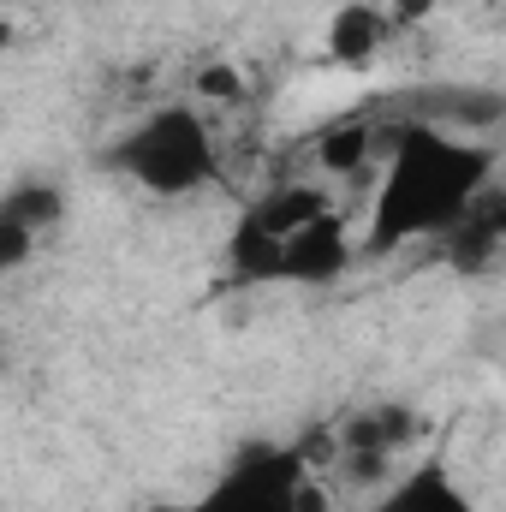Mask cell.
I'll return each mask as SVG.
<instances>
[{"label": "cell", "mask_w": 506, "mask_h": 512, "mask_svg": "<svg viewBox=\"0 0 506 512\" xmlns=\"http://www.w3.org/2000/svg\"><path fill=\"white\" fill-rule=\"evenodd\" d=\"M489 185H495V149L411 120L387 137V167L370 203L364 245L381 256L411 239H441Z\"/></svg>", "instance_id": "1"}, {"label": "cell", "mask_w": 506, "mask_h": 512, "mask_svg": "<svg viewBox=\"0 0 506 512\" xmlns=\"http://www.w3.org/2000/svg\"><path fill=\"white\" fill-rule=\"evenodd\" d=\"M108 167L149 197H197L221 179V149L197 108H155L108 149Z\"/></svg>", "instance_id": "2"}, {"label": "cell", "mask_w": 506, "mask_h": 512, "mask_svg": "<svg viewBox=\"0 0 506 512\" xmlns=\"http://www.w3.org/2000/svg\"><path fill=\"white\" fill-rule=\"evenodd\" d=\"M161 512H328L298 447H245L203 495Z\"/></svg>", "instance_id": "3"}, {"label": "cell", "mask_w": 506, "mask_h": 512, "mask_svg": "<svg viewBox=\"0 0 506 512\" xmlns=\"http://www.w3.org/2000/svg\"><path fill=\"white\" fill-rule=\"evenodd\" d=\"M334 203L316 191V185H274L262 191L251 209L233 221V239H227V268L239 286H268L274 268H280V245L310 227L316 215H328Z\"/></svg>", "instance_id": "4"}, {"label": "cell", "mask_w": 506, "mask_h": 512, "mask_svg": "<svg viewBox=\"0 0 506 512\" xmlns=\"http://www.w3.org/2000/svg\"><path fill=\"white\" fill-rule=\"evenodd\" d=\"M352 268V233H346V215L328 209L316 215L310 227H298L286 245H280V268H274V286H328Z\"/></svg>", "instance_id": "5"}, {"label": "cell", "mask_w": 506, "mask_h": 512, "mask_svg": "<svg viewBox=\"0 0 506 512\" xmlns=\"http://www.w3.org/2000/svg\"><path fill=\"white\" fill-rule=\"evenodd\" d=\"M417 435H423V417H417L411 405L376 399V405H364V411L340 429V447H334V453H340L352 471H376V465H387L393 453H405Z\"/></svg>", "instance_id": "6"}, {"label": "cell", "mask_w": 506, "mask_h": 512, "mask_svg": "<svg viewBox=\"0 0 506 512\" xmlns=\"http://www.w3.org/2000/svg\"><path fill=\"white\" fill-rule=\"evenodd\" d=\"M60 215H66V197H60V185H18V191H6L0 197V274L6 268H24L30 256H36V239L48 233V227H60Z\"/></svg>", "instance_id": "7"}, {"label": "cell", "mask_w": 506, "mask_h": 512, "mask_svg": "<svg viewBox=\"0 0 506 512\" xmlns=\"http://www.w3.org/2000/svg\"><path fill=\"white\" fill-rule=\"evenodd\" d=\"M370 512H477V501H471L465 483L453 477L447 453H429V459H417Z\"/></svg>", "instance_id": "8"}, {"label": "cell", "mask_w": 506, "mask_h": 512, "mask_svg": "<svg viewBox=\"0 0 506 512\" xmlns=\"http://www.w3.org/2000/svg\"><path fill=\"white\" fill-rule=\"evenodd\" d=\"M387 36H393V24H387V12H381L376 0H346L328 18L322 48H328L334 66H370L381 48H387Z\"/></svg>", "instance_id": "9"}, {"label": "cell", "mask_w": 506, "mask_h": 512, "mask_svg": "<svg viewBox=\"0 0 506 512\" xmlns=\"http://www.w3.org/2000/svg\"><path fill=\"white\" fill-rule=\"evenodd\" d=\"M447 239V256L459 262V268H483L489 256L501 251V239H506V203H501V191L489 185V191H477V203L441 233Z\"/></svg>", "instance_id": "10"}, {"label": "cell", "mask_w": 506, "mask_h": 512, "mask_svg": "<svg viewBox=\"0 0 506 512\" xmlns=\"http://www.w3.org/2000/svg\"><path fill=\"white\" fill-rule=\"evenodd\" d=\"M370 143H376L370 120H346V126H334L322 137V167H328V173H352V167L370 155Z\"/></svg>", "instance_id": "11"}, {"label": "cell", "mask_w": 506, "mask_h": 512, "mask_svg": "<svg viewBox=\"0 0 506 512\" xmlns=\"http://www.w3.org/2000/svg\"><path fill=\"white\" fill-rule=\"evenodd\" d=\"M203 96L239 102V96H245V84H239V72H233V66H209V72H203Z\"/></svg>", "instance_id": "12"}, {"label": "cell", "mask_w": 506, "mask_h": 512, "mask_svg": "<svg viewBox=\"0 0 506 512\" xmlns=\"http://www.w3.org/2000/svg\"><path fill=\"white\" fill-rule=\"evenodd\" d=\"M381 12H387V24H417V18L435 12V0H393V6H381Z\"/></svg>", "instance_id": "13"}, {"label": "cell", "mask_w": 506, "mask_h": 512, "mask_svg": "<svg viewBox=\"0 0 506 512\" xmlns=\"http://www.w3.org/2000/svg\"><path fill=\"white\" fill-rule=\"evenodd\" d=\"M6 48H12V24L0 18V54H6Z\"/></svg>", "instance_id": "14"}]
</instances>
